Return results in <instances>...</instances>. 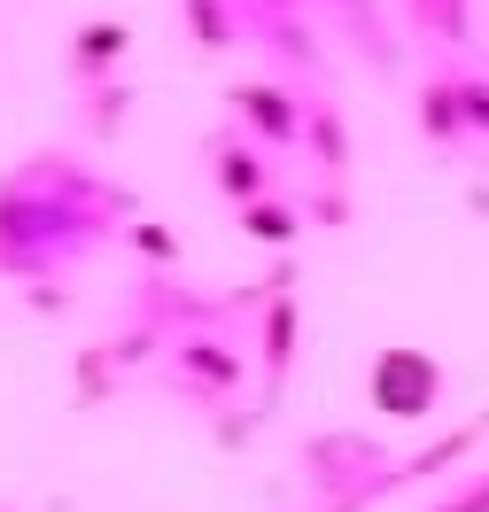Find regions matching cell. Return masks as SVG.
<instances>
[{
    "label": "cell",
    "instance_id": "cell-5",
    "mask_svg": "<svg viewBox=\"0 0 489 512\" xmlns=\"http://www.w3.org/2000/svg\"><path fill=\"white\" fill-rule=\"evenodd\" d=\"M241 109H249L272 140H295V101L280 94V86H272V94H264V86H249V94H241Z\"/></svg>",
    "mask_w": 489,
    "mask_h": 512
},
{
    "label": "cell",
    "instance_id": "cell-7",
    "mask_svg": "<svg viewBox=\"0 0 489 512\" xmlns=\"http://www.w3.org/2000/svg\"><path fill=\"white\" fill-rule=\"evenodd\" d=\"M311 140H319V163H334V171H342V163H350V148H342V117H311Z\"/></svg>",
    "mask_w": 489,
    "mask_h": 512
},
{
    "label": "cell",
    "instance_id": "cell-8",
    "mask_svg": "<svg viewBox=\"0 0 489 512\" xmlns=\"http://www.w3.org/2000/svg\"><path fill=\"white\" fill-rule=\"evenodd\" d=\"M249 225H257V233H272V241H288V233H295V218L280 210V202H264V210H249Z\"/></svg>",
    "mask_w": 489,
    "mask_h": 512
},
{
    "label": "cell",
    "instance_id": "cell-3",
    "mask_svg": "<svg viewBox=\"0 0 489 512\" xmlns=\"http://www.w3.org/2000/svg\"><path fill=\"white\" fill-rule=\"evenodd\" d=\"M404 8H412V24H420L427 39H443V47H466V32H474V24H466V0H404Z\"/></svg>",
    "mask_w": 489,
    "mask_h": 512
},
{
    "label": "cell",
    "instance_id": "cell-4",
    "mask_svg": "<svg viewBox=\"0 0 489 512\" xmlns=\"http://www.w3.org/2000/svg\"><path fill=\"white\" fill-rule=\"evenodd\" d=\"M451 78H458V117H466V140H489V78H482V70H458V63H451Z\"/></svg>",
    "mask_w": 489,
    "mask_h": 512
},
{
    "label": "cell",
    "instance_id": "cell-2",
    "mask_svg": "<svg viewBox=\"0 0 489 512\" xmlns=\"http://www.w3.org/2000/svg\"><path fill=\"white\" fill-rule=\"evenodd\" d=\"M420 132H427V148H466V117H458V78H451V63L427 70V86H420Z\"/></svg>",
    "mask_w": 489,
    "mask_h": 512
},
{
    "label": "cell",
    "instance_id": "cell-1",
    "mask_svg": "<svg viewBox=\"0 0 489 512\" xmlns=\"http://www.w3.org/2000/svg\"><path fill=\"white\" fill-rule=\"evenodd\" d=\"M365 396H373V412H389V419H427L443 404V357L420 350V342H396V350L373 357Z\"/></svg>",
    "mask_w": 489,
    "mask_h": 512
},
{
    "label": "cell",
    "instance_id": "cell-6",
    "mask_svg": "<svg viewBox=\"0 0 489 512\" xmlns=\"http://www.w3.org/2000/svg\"><path fill=\"white\" fill-rule=\"evenodd\" d=\"M427 512H489V466H482V474H466V481H451Z\"/></svg>",
    "mask_w": 489,
    "mask_h": 512
}]
</instances>
